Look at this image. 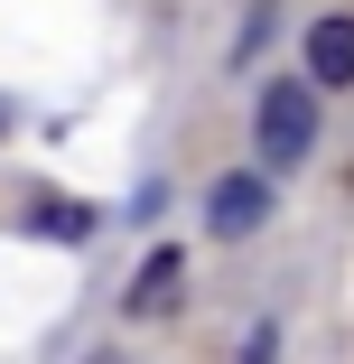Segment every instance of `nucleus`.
<instances>
[{
	"label": "nucleus",
	"mask_w": 354,
	"mask_h": 364,
	"mask_svg": "<svg viewBox=\"0 0 354 364\" xmlns=\"http://www.w3.org/2000/svg\"><path fill=\"white\" fill-rule=\"evenodd\" d=\"M317 140V94L308 85H261V159L270 168H299Z\"/></svg>",
	"instance_id": "nucleus-1"
},
{
	"label": "nucleus",
	"mask_w": 354,
	"mask_h": 364,
	"mask_svg": "<svg viewBox=\"0 0 354 364\" xmlns=\"http://www.w3.org/2000/svg\"><path fill=\"white\" fill-rule=\"evenodd\" d=\"M177 289H187V262H177V243H168V252H150V271L131 280V318H159Z\"/></svg>",
	"instance_id": "nucleus-4"
},
{
	"label": "nucleus",
	"mask_w": 354,
	"mask_h": 364,
	"mask_svg": "<svg viewBox=\"0 0 354 364\" xmlns=\"http://www.w3.org/2000/svg\"><path fill=\"white\" fill-rule=\"evenodd\" d=\"M308 75L317 85H354V19H317L308 28Z\"/></svg>",
	"instance_id": "nucleus-2"
},
{
	"label": "nucleus",
	"mask_w": 354,
	"mask_h": 364,
	"mask_svg": "<svg viewBox=\"0 0 354 364\" xmlns=\"http://www.w3.org/2000/svg\"><path fill=\"white\" fill-rule=\"evenodd\" d=\"M28 225L56 234V243H75V234H94V215H84V205H65V196H47V205H28Z\"/></svg>",
	"instance_id": "nucleus-5"
},
{
	"label": "nucleus",
	"mask_w": 354,
	"mask_h": 364,
	"mask_svg": "<svg viewBox=\"0 0 354 364\" xmlns=\"http://www.w3.org/2000/svg\"><path fill=\"white\" fill-rule=\"evenodd\" d=\"M205 215H215V234H252L261 215H270V187H261V178H224Z\"/></svg>",
	"instance_id": "nucleus-3"
}]
</instances>
